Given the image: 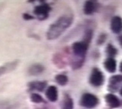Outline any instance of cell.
<instances>
[{
    "label": "cell",
    "instance_id": "cell-17",
    "mask_svg": "<svg viewBox=\"0 0 122 109\" xmlns=\"http://www.w3.org/2000/svg\"><path fill=\"white\" fill-rule=\"evenodd\" d=\"M55 81L60 86H65L68 83V78L65 74H57L55 77Z\"/></svg>",
    "mask_w": 122,
    "mask_h": 109
},
{
    "label": "cell",
    "instance_id": "cell-5",
    "mask_svg": "<svg viewBox=\"0 0 122 109\" xmlns=\"http://www.w3.org/2000/svg\"><path fill=\"white\" fill-rule=\"evenodd\" d=\"M19 64H20V60H12L11 62L5 63V64L0 66V77L13 71V70L16 69Z\"/></svg>",
    "mask_w": 122,
    "mask_h": 109
},
{
    "label": "cell",
    "instance_id": "cell-6",
    "mask_svg": "<svg viewBox=\"0 0 122 109\" xmlns=\"http://www.w3.org/2000/svg\"><path fill=\"white\" fill-rule=\"evenodd\" d=\"M111 29L114 33H120L122 31V18L120 16H114L111 19Z\"/></svg>",
    "mask_w": 122,
    "mask_h": 109
},
{
    "label": "cell",
    "instance_id": "cell-11",
    "mask_svg": "<svg viewBox=\"0 0 122 109\" xmlns=\"http://www.w3.org/2000/svg\"><path fill=\"white\" fill-rule=\"evenodd\" d=\"M46 97L51 102H56L58 99V90L56 86H50L46 91Z\"/></svg>",
    "mask_w": 122,
    "mask_h": 109
},
{
    "label": "cell",
    "instance_id": "cell-16",
    "mask_svg": "<svg viewBox=\"0 0 122 109\" xmlns=\"http://www.w3.org/2000/svg\"><path fill=\"white\" fill-rule=\"evenodd\" d=\"M106 53L108 57V58H114L117 55V50L112 44H108L106 47Z\"/></svg>",
    "mask_w": 122,
    "mask_h": 109
},
{
    "label": "cell",
    "instance_id": "cell-19",
    "mask_svg": "<svg viewBox=\"0 0 122 109\" xmlns=\"http://www.w3.org/2000/svg\"><path fill=\"white\" fill-rule=\"evenodd\" d=\"M12 105L9 101H0V109H11Z\"/></svg>",
    "mask_w": 122,
    "mask_h": 109
},
{
    "label": "cell",
    "instance_id": "cell-1",
    "mask_svg": "<svg viewBox=\"0 0 122 109\" xmlns=\"http://www.w3.org/2000/svg\"><path fill=\"white\" fill-rule=\"evenodd\" d=\"M73 22V16L70 14L63 15L52 23L48 28L46 38L49 40H53L59 38Z\"/></svg>",
    "mask_w": 122,
    "mask_h": 109
},
{
    "label": "cell",
    "instance_id": "cell-2",
    "mask_svg": "<svg viewBox=\"0 0 122 109\" xmlns=\"http://www.w3.org/2000/svg\"><path fill=\"white\" fill-rule=\"evenodd\" d=\"M99 103V99L94 94L91 93H85L83 94L80 100V104L82 107L86 108H94Z\"/></svg>",
    "mask_w": 122,
    "mask_h": 109
},
{
    "label": "cell",
    "instance_id": "cell-7",
    "mask_svg": "<svg viewBox=\"0 0 122 109\" xmlns=\"http://www.w3.org/2000/svg\"><path fill=\"white\" fill-rule=\"evenodd\" d=\"M47 83L46 81H30L27 84L29 91H36L40 92H43L46 88Z\"/></svg>",
    "mask_w": 122,
    "mask_h": 109
},
{
    "label": "cell",
    "instance_id": "cell-24",
    "mask_svg": "<svg viewBox=\"0 0 122 109\" xmlns=\"http://www.w3.org/2000/svg\"><path fill=\"white\" fill-rule=\"evenodd\" d=\"M120 94H121V95L122 96V88H121V91H120Z\"/></svg>",
    "mask_w": 122,
    "mask_h": 109
},
{
    "label": "cell",
    "instance_id": "cell-14",
    "mask_svg": "<svg viewBox=\"0 0 122 109\" xmlns=\"http://www.w3.org/2000/svg\"><path fill=\"white\" fill-rule=\"evenodd\" d=\"M62 109H73V101L69 94H65L62 102Z\"/></svg>",
    "mask_w": 122,
    "mask_h": 109
},
{
    "label": "cell",
    "instance_id": "cell-21",
    "mask_svg": "<svg viewBox=\"0 0 122 109\" xmlns=\"http://www.w3.org/2000/svg\"><path fill=\"white\" fill-rule=\"evenodd\" d=\"M22 19L24 20H26V21H30V20H34V16H33L30 15V13H27V12H25V13L22 14Z\"/></svg>",
    "mask_w": 122,
    "mask_h": 109
},
{
    "label": "cell",
    "instance_id": "cell-13",
    "mask_svg": "<svg viewBox=\"0 0 122 109\" xmlns=\"http://www.w3.org/2000/svg\"><path fill=\"white\" fill-rule=\"evenodd\" d=\"M104 68L109 73H114L117 67V62L114 58H107L104 63Z\"/></svg>",
    "mask_w": 122,
    "mask_h": 109
},
{
    "label": "cell",
    "instance_id": "cell-10",
    "mask_svg": "<svg viewBox=\"0 0 122 109\" xmlns=\"http://www.w3.org/2000/svg\"><path fill=\"white\" fill-rule=\"evenodd\" d=\"M45 70V67L41 63H34L30 66L27 70V73L30 76H38L43 73Z\"/></svg>",
    "mask_w": 122,
    "mask_h": 109
},
{
    "label": "cell",
    "instance_id": "cell-9",
    "mask_svg": "<svg viewBox=\"0 0 122 109\" xmlns=\"http://www.w3.org/2000/svg\"><path fill=\"white\" fill-rule=\"evenodd\" d=\"M121 83H122V75H119V74L114 75L111 77V78L109 79L108 88L111 91H116L118 88V86Z\"/></svg>",
    "mask_w": 122,
    "mask_h": 109
},
{
    "label": "cell",
    "instance_id": "cell-15",
    "mask_svg": "<svg viewBox=\"0 0 122 109\" xmlns=\"http://www.w3.org/2000/svg\"><path fill=\"white\" fill-rule=\"evenodd\" d=\"M30 99L31 102L35 104H41V103H45V100L44 98L42 97V96L39 94H36V93H32L30 96Z\"/></svg>",
    "mask_w": 122,
    "mask_h": 109
},
{
    "label": "cell",
    "instance_id": "cell-20",
    "mask_svg": "<svg viewBox=\"0 0 122 109\" xmlns=\"http://www.w3.org/2000/svg\"><path fill=\"white\" fill-rule=\"evenodd\" d=\"M106 39H107V36H106V34H104V33L101 34L100 36H98V38H97V44H98V45H101V44H103V43H104L105 42Z\"/></svg>",
    "mask_w": 122,
    "mask_h": 109
},
{
    "label": "cell",
    "instance_id": "cell-22",
    "mask_svg": "<svg viewBox=\"0 0 122 109\" xmlns=\"http://www.w3.org/2000/svg\"><path fill=\"white\" fill-rule=\"evenodd\" d=\"M118 42H119L121 47H122V35H121V36L118 37Z\"/></svg>",
    "mask_w": 122,
    "mask_h": 109
},
{
    "label": "cell",
    "instance_id": "cell-3",
    "mask_svg": "<svg viewBox=\"0 0 122 109\" xmlns=\"http://www.w3.org/2000/svg\"><path fill=\"white\" fill-rule=\"evenodd\" d=\"M51 11V7L47 3H42V4L35 7L33 13L40 21L46 20L49 17L50 12Z\"/></svg>",
    "mask_w": 122,
    "mask_h": 109
},
{
    "label": "cell",
    "instance_id": "cell-8",
    "mask_svg": "<svg viewBox=\"0 0 122 109\" xmlns=\"http://www.w3.org/2000/svg\"><path fill=\"white\" fill-rule=\"evenodd\" d=\"M105 101L107 104L111 108H117L120 107L121 101L116 95L113 94H107L105 96Z\"/></svg>",
    "mask_w": 122,
    "mask_h": 109
},
{
    "label": "cell",
    "instance_id": "cell-23",
    "mask_svg": "<svg viewBox=\"0 0 122 109\" xmlns=\"http://www.w3.org/2000/svg\"><path fill=\"white\" fill-rule=\"evenodd\" d=\"M120 71L122 72V62L121 63V64H120Z\"/></svg>",
    "mask_w": 122,
    "mask_h": 109
},
{
    "label": "cell",
    "instance_id": "cell-4",
    "mask_svg": "<svg viewBox=\"0 0 122 109\" xmlns=\"http://www.w3.org/2000/svg\"><path fill=\"white\" fill-rule=\"evenodd\" d=\"M89 81L94 87H100L104 81V77L103 73L97 68H94L90 75Z\"/></svg>",
    "mask_w": 122,
    "mask_h": 109
},
{
    "label": "cell",
    "instance_id": "cell-12",
    "mask_svg": "<svg viewBox=\"0 0 122 109\" xmlns=\"http://www.w3.org/2000/svg\"><path fill=\"white\" fill-rule=\"evenodd\" d=\"M97 9V4L94 1H86L83 5V12L85 15H93Z\"/></svg>",
    "mask_w": 122,
    "mask_h": 109
},
{
    "label": "cell",
    "instance_id": "cell-18",
    "mask_svg": "<svg viewBox=\"0 0 122 109\" xmlns=\"http://www.w3.org/2000/svg\"><path fill=\"white\" fill-rule=\"evenodd\" d=\"M93 38V31L91 29H88V30H85L84 34H83V41H84L85 43L87 44H90L91 42V40Z\"/></svg>",
    "mask_w": 122,
    "mask_h": 109
}]
</instances>
